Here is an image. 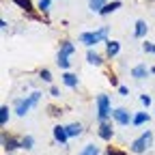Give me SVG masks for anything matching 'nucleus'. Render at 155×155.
I'll list each match as a JSON object with an SVG mask.
<instances>
[{
	"mask_svg": "<svg viewBox=\"0 0 155 155\" xmlns=\"http://www.w3.org/2000/svg\"><path fill=\"white\" fill-rule=\"evenodd\" d=\"M119 52H121V43H119V41H106V54H108L110 58H114Z\"/></svg>",
	"mask_w": 155,
	"mask_h": 155,
	"instance_id": "nucleus-11",
	"label": "nucleus"
},
{
	"mask_svg": "<svg viewBox=\"0 0 155 155\" xmlns=\"http://www.w3.org/2000/svg\"><path fill=\"white\" fill-rule=\"evenodd\" d=\"M140 104L142 106H151V97L149 95H140Z\"/></svg>",
	"mask_w": 155,
	"mask_h": 155,
	"instance_id": "nucleus-27",
	"label": "nucleus"
},
{
	"mask_svg": "<svg viewBox=\"0 0 155 155\" xmlns=\"http://www.w3.org/2000/svg\"><path fill=\"white\" fill-rule=\"evenodd\" d=\"M116 9H121V2H119V0H114V2H106L104 9L99 11V15H110V13H114Z\"/></svg>",
	"mask_w": 155,
	"mask_h": 155,
	"instance_id": "nucleus-14",
	"label": "nucleus"
},
{
	"mask_svg": "<svg viewBox=\"0 0 155 155\" xmlns=\"http://www.w3.org/2000/svg\"><path fill=\"white\" fill-rule=\"evenodd\" d=\"M86 61L91 63V65H95V67H99L104 61H101V56L99 54H97V52H93L91 48H88V52H86Z\"/></svg>",
	"mask_w": 155,
	"mask_h": 155,
	"instance_id": "nucleus-15",
	"label": "nucleus"
},
{
	"mask_svg": "<svg viewBox=\"0 0 155 155\" xmlns=\"http://www.w3.org/2000/svg\"><path fill=\"white\" fill-rule=\"evenodd\" d=\"M32 144H35V138H32V136H26V138H22V149L30 151V149H32Z\"/></svg>",
	"mask_w": 155,
	"mask_h": 155,
	"instance_id": "nucleus-22",
	"label": "nucleus"
},
{
	"mask_svg": "<svg viewBox=\"0 0 155 155\" xmlns=\"http://www.w3.org/2000/svg\"><path fill=\"white\" fill-rule=\"evenodd\" d=\"M147 22H144V19H138V22H136V28H134V37L136 39H142L144 35H147Z\"/></svg>",
	"mask_w": 155,
	"mask_h": 155,
	"instance_id": "nucleus-12",
	"label": "nucleus"
},
{
	"mask_svg": "<svg viewBox=\"0 0 155 155\" xmlns=\"http://www.w3.org/2000/svg\"><path fill=\"white\" fill-rule=\"evenodd\" d=\"M2 144H5L7 153H13L15 149H22V140H15L13 136H7V134H2Z\"/></svg>",
	"mask_w": 155,
	"mask_h": 155,
	"instance_id": "nucleus-7",
	"label": "nucleus"
},
{
	"mask_svg": "<svg viewBox=\"0 0 155 155\" xmlns=\"http://www.w3.org/2000/svg\"><path fill=\"white\" fill-rule=\"evenodd\" d=\"M119 93L125 97V95H129V88H127V86H119Z\"/></svg>",
	"mask_w": 155,
	"mask_h": 155,
	"instance_id": "nucleus-29",
	"label": "nucleus"
},
{
	"mask_svg": "<svg viewBox=\"0 0 155 155\" xmlns=\"http://www.w3.org/2000/svg\"><path fill=\"white\" fill-rule=\"evenodd\" d=\"M80 155H99V149H97L95 144H86V147L80 151Z\"/></svg>",
	"mask_w": 155,
	"mask_h": 155,
	"instance_id": "nucleus-21",
	"label": "nucleus"
},
{
	"mask_svg": "<svg viewBox=\"0 0 155 155\" xmlns=\"http://www.w3.org/2000/svg\"><path fill=\"white\" fill-rule=\"evenodd\" d=\"M151 73H153V75H155V67H151Z\"/></svg>",
	"mask_w": 155,
	"mask_h": 155,
	"instance_id": "nucleus-31",
	"label": "nucleus"
},
{
	"mask_svg": "<svg viewBox=\"0 0 155 155\" xmlns=\"http://www.w3.org/2000/svg\"><path fill=\"white\" fill-rule=\"evenodd\" d=\"M67 134H69V138H73V136H80V134H82V125H80V123L67 125Z\"/></svg>",
	"mask_w": 155,
	"mask_h": 155,
	"instance_id": "nucleus-17",
	"label": "nucleus"
},
{
	"mask_svg": "<svg viewBox=\"0 0 155 155\" xmlns=\"http://www.w3.org/2000/svg\"><path fill=\"white\" fill-rule=\"evenodd\" d=\"M106 37H108V26H101L99 30L82 32V35H80V43H84L86 48H93V45H97V43H101Z\"/></svg>",
	"mask_w": 155,
	"mask_h": 155,
	"instance_id": "nucleus-2",
	"label": "nucleus"
},
{
	"mask_svg": "<svg viewBox=\"0 0 155 155\" xmlns=\"http://www.w3.org/2000/svg\"><path fill=\"white\" fill-rule=\"evenodd\" d=\"M147 121H149V114L147 112H138V114H134V123L131 125H142Z\"/></svg>",
	"mask_w": 155,
	"mask_h": 155,
	"instance_id": "nucleus-18",
	"label": "nucleus"
},
{
	"mask_svg": "<svg viewBox=\"0 0 155 155\" xmlns=\"http://www.w3.org/2000/svg\"><path fill=\"white\" fill-rule=\"evenodd\" d=\"M52 131H54V140H56V142H61V147H65V144H67V138H69V134H67V127H61V125H56Z\"/></svg>",
	"mask_w": 155,
	"mask_h": 155,
	"instance_id": "nucleus-9",
	"label": "nucleus"
},
{
	"mask_svg": "<svg viewBox=\"0 0 155 155\" xmlns=\"http://www.w3.org/2000/svg\"><path fill=\"white\" fill-rule=\"evenodd\" d=\"M9 123V106H2V108H0V125H7Z\"/></svg>",
	"mask_w": 155,
	"mask_h": 155,
	"instance_id": "nucleus-20",
	"label": "nucleus"
},
{
	"mask_svg": "<svg viewBox=\"0 0 155 155\" xmlns=\"http://www.w3.org/2000/svg\"><path fill=\"white\" fill-rule=\"evenodd\" d=\"M39 99H41V93H39V91L30 93L28 97H24V99H17L15 101V114L17 116H26L30 112V108L39 104Z\"/></svg>",
	"mask_w": 155,
	"mask_h": 155,
	"instance_id": "nucleus-1",
	"label": "nucleus"
},
{
	"mask_svg": "<svg viewBox=\"0 0 155 155\" xmlns=\"http://www.w3.org/2000/svg\"><path fill=\"white\" fill-rule=\"evenodd\" d=\"M39 11L48 13V11H50V0H39Z\"/></svg>",
	"mask_w": 155,
	"mask_h": 155,
	"instance_id": "nucleus-25",
	"label": "nucleus"
},
{
	"mask_svg": "<svg viewBox=\"0 0 155 155\" xmlns=\"http://www.w3.org/2000/svg\"><path fill=\"white\" fill-rule=\"evenodd\" d=\"M149 73H151V69H149L147 65H136V67L131 69V78H136V80H144Z\"/></svg>",
	"mask_w": 155,
	"mask_h": 155,
	"instance_id": "nucleus-10",
	"label": "nucleus"
},
{
	"mask_svg": "<svg viewBox=\"0 0 155 155\" xmlns=\"http://www.w3.org/2000/svg\"><path fill=\"white\" fill-rule=\"evenodd\" d=\"M142 50H144L147 54H155V43H151V41H144V43H142Z\"/></svg>",
	"mask_w": 155,
	"mask_h": 155,
	"instance_id": "nucleus-24",
	"label": "nucleus"
},
{
	"mask_svg": "<svg viewBox=\"0 0 155 155\" xmlns=\"http://www.w3.org/2000/svg\"><path fill=\"white\" fill-rule=\"evenodd\" d=\"M104 5H106V0H88L91 11H97V13H99V11L104 9Z\"/></svg>",
	"mask_w": 155,
	"mask_h": 155,
	"instance_id": "nucleus-19",
	"label": "nucleus"
},
{
	"mask_svg": "<svg viewBox=\"0 0 155 155\" xmlns=\"http://www.w3.org/2000/svg\"><path fill=\"white\" fill-rule=\"evenodd\" d=\"M50 95H52V97H61V91H58L56 86H52V88H50Z\"/></svg>",
	"mask_w": 155,
	"mask_h": 155,
	"instance_id": "nucleus-28",
	"label": "nucleus"
},
{
	"mask_svg": "<svg viewBox=\"0 0 155 155\" xmlns=\"http://www.w3.org/2000/svg\"><path fill=\"white\" fill-rule=\"evenodd\" d=\"M108 155H125V151H119L114 147H108Z\"/></svg>",
	"mask_w": 155,
	"mask_h": 155,
	"instance_id": "nucleus-26",
	"label": "nucleus"
},
{
	"mask_svg": "<svg viewBox=\"0 0 155 155\" xmlns=\"http://www.w3.org/2000/svg\"><path fill=\"white\" fill-rule=\"evenodd\" d=\"M112 136H114L112 123H108V121H101V123H99V138H101V140H112Z\"/></svg>",
	"mask_w": 155,
	"mask_h": 155,
	"instance_id": "nucleus-8",
	"label": "nucleus"
},
{
	"mask_svg": "<svg viewBox=\"0 0 155 155\" xmlns=\"http://www.w3.org/2000/svg\"><path fill=\"white\" fill-rule=\"evenodd\" d=\"M112 119H114V123L116 125H129V123H134V116H131V112H127L125 108H116V110H112Z\"/></svg>",
	"mask_w": 155,
	"mask_h": 155,
	"instance_id": "nucleus-6",
	"label": "nucleus"
},
{
	"mask_svg": "<svg viewBox=\"0 0 155 155\" xmlns=\"http://www.w3.org/2000/svg\"><path fill=\"white\" fill-rule=\"evenodd\" d=\"M110 84H112V86H119V80H116L114 75H110Z\"/></svg>",
	"mask_w": 155,
	"mask_h": 155,
	"instance_id": "nucleus-30",
	"label": "nucleus"
},
{
	"mask_svg": "<svg viewBox=\"0 0 155 155\" xmlns=\"http://www.w3.org/2000/svg\"><path fill=\"white\" fill-rule=\"evenodd\" d=\"M151 144H153V134H151V131H144L142 136H138V138L131 142L129 149H131V153H138V155H140V153H144Z\"/></svg>",
	"mask_w": 155,
	"mask_h": 155,
	"instance_id": "nucleus-5",
	"label": "nucleus"
},
{
	"mask_svg": "<svg viewBox=\"0 0 155 155\" xmlns=\"http://www.w3.org/2000/svg\"><path fill=\"white\" fill-rule=\"evenodd\" d=\"M63 84H65V86H69V88H75V86H78V75H73V73L65 71V73H63Z\"/></svg>",
	"mask_w": 155,
	"mask_h": 155,
	"instance_id": "nucleus-13",
	"label": "nucleus"
},
{
	"mask_svg": "<svg viewBox=\"0 0 155 155\" xmlns=\"http://www.w3.org/2000/svg\"><path fill=\"white\" fill-rule=\"evenodd\" d=\"M9 155H11V153H9Z\"/></svg>",
	"mask_w": 155,
	"mask_h": 155,
	"instance_id": "nucleus-32",
	"label": "nucleus"
},
{
	"mask_svg": "<svg viewBox=\"0 0 155 155\" xmlns=\"http://www.w3.org/2000/svg\"><path fill=\"white\" fill-rule=\"evenodd\" d=\"M39 78H41L43 82H52V73H50V69H41V71H39Z\"/></svg>",
	"mask_w": 155,
	"mask_h": 155,
	"instance_id": "nucleus-23",
	"label": "nucleus"
},
{
	"mask_svg": "<svg viewBox=\"0 0 155 155\" xmlns=\"http://www.w3.org/2000/svg\"><path fill=\"white\" fill-rule=\"evenodd\" d=\"M13 5H17L19 9H24L26 13H32V0H11Z\"/></svg>",
	"mask_w": 155,
	"mask_h": 155,
	"instance_id": "nucleus-16",
	"label": "nucleus"
},
{
	"mask_svg": "<svg viewBox=\"0 0 155 155\" xmlns=\"http://www.w3.org/2000/svg\"><path fill=\"white\" fill-rule=\"evenodd\" d=\"M108 116H112V106H110V97L108 95H97V119L101 121H108Z\"/></svg>",
	"mask_w": 155,
	"mask_h": 155,
	"instance_id": "nucleus-4",
	"label": "nucleus"
},
{
	"mask_svg": "<svg viewBox=\"0 0 155 155\" xmlns=\"http://www.w3.org/2000/svg\"><path fill=\"white\" fill-rule=\"evenodd\" d=\"M75 52V45L71 41H61V50H58V58H56V63L61 69H69L71 67V61H69V56Z\"/></svg>",
	"mask_w": 155,
	"mask_h": 155,
	"instance_id": "nucleus-3",
	"label": "nucleus"
}]
</instances>
